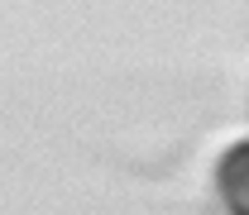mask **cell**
<instances>
[{"mask_svg": "<svg viewBox=\"0 0 249 215\" xmlns=\"http://www.w3.org/2000/svg\"><path fill=\"white\" fill-rule=\"evenodd\" d=\"M216 191L230 215H249V139L230 144L216 163Z\"/></svg>", "mask_w": 249, "mask_h": 215, "instance_id": "1", "label": "cell"}]
</instances>
